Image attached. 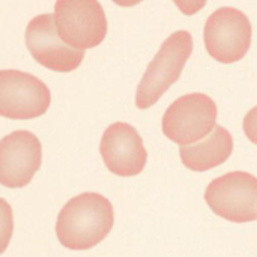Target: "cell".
<instances>
[{
  "instance_id": "7a4b0ae2",
  "label": "cell",
  "mask_w": 257,
  "mask_h": 257,
  "mask_svg": "<svg viewBox=\"0 0 257 257\" xmlns=\"http://www.w3.org/2000/svg\"><path fill=\"white\" fill-rule=\"evenodd\" d=\"M193 36L188 30L172 33L149 62L136 92V105L146 110L179 80L185 63L193 53Z\"/></svg>"
},
{
  "instance_id": "9a60e30c",
  "label": "cell",
  "mask_w": 257,
  "mask_h": 257,
  "mask_svg": "<svg viewBox=\"0 0 257 257\" xmlns=\"http://www.w3.org/2000/svg\"><path fill=\"white\" fill-rule=\"evenodd\" d=\"M116 5H119V6H123V8H131V6H136V5H139L140 2H143V0H113Z\"/></svg>"
},
{
  "instance_id": "6da1fadb",
  "label": "cell",
  "mask_w": 257,
  "mask_h": 257,
  "mask_svg": "<svg viewBox=\"0 0 257 257\" xmlns=\"http://www.w3.org/2000/svg\"><path fill=\"white\" fill-rule=\"evenodd\" d=\"M114 224L110 200L98 193L72 197L59 212L56 235L59 242L75 251L90 250L104 241Z\"/></svg>"
},
{
  "instance_id": "8fae6325",
  "label": "cell",
  "mask_w": 257,
  "mask_h": 257,
  "mask_svg": "<svg viewBox=\"0 0 257 257\" xmlns=\"http://www.w3.org/2000/svg\"><path fill=\"white\" fill-rule=\"evenodd\" d=\"M233 152V137L221 125H217L205 140L181 145L179 157L191 172H208L226 163Z\"/></svg>"
},
{
  "instance_id": "277c9868",
  "label": "cell",
  "mask_w": 257,
  "mask_h": 257,
  "mask_svg": "<svg viewBox=\"0 0 257 257\" xmlns=\"http://www.w3.org/2000/svg\"><path fill=\"white\" fill-rule=\"evenodd\" d=\"M253 27L248 17L230 6L218 8L205 23L206 51L220 63L230 65L245 57L251 47Z\"/></svg>"
},
{
  "instance_id": "7c38bea8",
  "label": "cell",
  "mask_w": 257,
  "mask_h": 257,
  "mask_svg": "<svg viewBox=\"0 0 257 257\" xmlns=\"http://www.w3.org/2000/svg\"><path fill=\"white\" fill-rule=\"evenodd\" d=\"M14 232V215L11 205L0 197V254H3L11 242Z\"/></svg>"
},
{
  "instance_id": "5b68a950",
  "label": "cell",
  "mask_w": 257,
  "mask_h": 257,
  "mask_svg": "<svg viewBox=\"0 0 257 257\" xmlns=\"http://www.w3.org/2000/svg\"><path fill=\"white\" fill-rule=\"evenodd\" d=\"M205 200L215 215L227 221H256L257 178L247 172L226 173L208 185Z\"/></svg>"
},
{
  "instance_id": "3957f363",
  "label": "cell",
  "mask_w": 257,
  "mask_h": 257,
  "mask_svg": "<svg viewBox=\"0 0 257 257\" xmlns=\"http://www.w3.org/2000/svg\"><path fill=\"white\" fill-rule=\"evenodd\" d=\"M218 108L215 101L205 93H188L170 104L161 128L173 143L191 145L203 140L217 126Z\"/></svg>"
},
{
  "instance_id": "52a82bcc",
  "label": "cell",
  "mask_w": 257,
  "mask_h": 257,
  "mask_svg": "<svg viewBox=\"0 0 257 257\" xmlns=\"http://www.w3.org/2000/svg\"><path fill=\"white\" fill-rule=\"evenodd\" d=\"M50 102L51 93L42 80L18 69H0V116L35 119L48 110Z\"/></svg>"
},
{
  "instance_id": "ba28073f",
  "label": "cell",
  "mask_w": 257,
  "mask_h": 257,
  "mask_svg": "<svg viewBox=\"0 0 257 257\" xmlns=\"http://www.w3.org/2000/svg\"><path fill=\"white\" fill-rule=\"evenodd\" d=\"M26 45L39 65L56 72H71L84 59V50L60 38L53 14H41L30 20L26 27Z\"/></svg>"
},
{
  "instance_id": "9c48e42d",
  "label": "cell",
  "mask_w": 257,
  "mask_h": 257,
  "mask_svg": "<svg viewBox=\"0 0 257 257\" xmlns=\"http://www.w3.org/2000/svg\"><path fill=\"white\" fill-rule=\"evenodd\" d=\"M41 163L42 145L33 133L18 130L0 140V185L6 188L29 185Z\"/></svg>"
},
{
  "instance_id": "5bb4252c",
  "label": "cell",
  "mask_w": 257,
  "mask_h": 257,
  "mask_svg": "<svg viewBox=\"0 0 257 257\" xmlns=\"http://www.w3.org/2000/svg\"><path fill=\"white\" fill-rule=\"evenodd\" d=\"M173 2L184 15L191 17V15L197 14L199 11H202L208 0H173Z\"/></svg>"
},
{
  "instance_id": "30bf717a",
  "label": "cell",
  "mask_w": 257,
  "mask_h": 257,
  "mask_svg": "<svg viewBox=\"0 0 257 257\" xmlns=\"http://www.w3.org/2000/svg\"><path fill=\"white\" fill-rule=\"evenodd\" d=\"M99 152L105 167L123 178L140 175L148 163V151L142 136L126 122H114L107 126L99 143Z\"/></svg>"
},
{
  "instance_id": "4fadbf2b",
  "label": "cell",
  "mask_w": 257,
  "mask_h": 257,
  "mask_svg": "<svg viewBox=\"0 0 257 257\" xmlns=\"http://www.w3.org/2000/svg\"><path fill=\"white\" fill-rule=\"evenodd\" d=\"M242 128H244L247 139L257 146V105L253 107L245 114L244 122H242Z\"/></svg>"
},
{
  "instance_id": "8992f818",
  "label": "cell",
  "mask_w": 257,
  "mask_h": 257,
  "mask_svg": "<svg viewBox=\"0 0 257 257\" xmlns=\"http://www.w3.org/2000/svg\"><path fill=\"white\" fill-rule=\"evenodd\" d=\"M53 15L60 38L75 48H93L105 39L107 17L98 0H57Z\"/></svg>"
}]
</instances>
